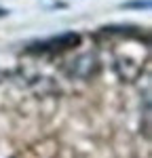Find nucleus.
I'll list each match as a JSON object with an SVG mask.
<instances>
[{
	"mask_svg": "<svg viewBox=\"0 0 152 158\" xmlns=\"http://www.w3.org/2000/svg\"><path fill=\"white\" fill-rule=\"evenodd\" d=\"M97 70V59H95V55H91V53H85V55H80V57H76V59L70 61V65H68V76L70 78H89L91 74H95Z\"/></svg>",
	"mask_w": 152,
	"mask_h": 158,
	"instance_id": "f257e3e1",
	"label": "nucleus"
},
{
	"mask_svg": "<svg viewBox=\"0 0 152 158\" xmlns=\"http://www.w3.org/2000/svg\"><path fill=\"white\" fill-rule=\"evenodd\" d=\"M76 42H78V36L76 34H63L59 38H51L47 42H42V44H38L40 51L49 49V51H55V49H68V47H74Z\"/></svg>",
	"mask_w": 152,
	"mask_h": 158,
	"instance_id": "f03ea898",
	"label": "nucleus"
}]
</instances>
